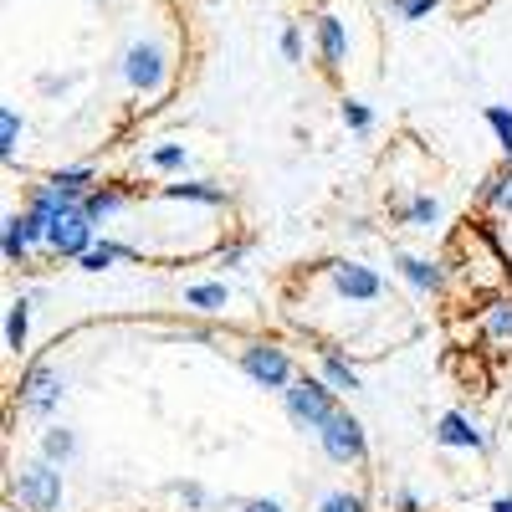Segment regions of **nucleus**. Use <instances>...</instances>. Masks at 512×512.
<instances>
[{"label":"nucleus","mask_w":512,"mask_h":512,"mask_svg":"<svg viewBox=\"0 0 512 512\" xmlns=\"http://www.w3.org/2000/svg\"><path fill=\"white\" fill-rule=\"evenodd\" d=\"M11 512H374V451L292 338L195 313L57 328L6 395Z\"/></svg>","instance_id":"nucleus-1"},{"label":"nucleus","mask_w":512,"mask_h":512,"mask_svg":"<svg viewBox=\"0 0 512 512\" xmlns=\"http://www.w3.org/2000/svg\"><path fill=\"white\" fill-rule=\"evenodd\" d=\"M190 72L175 0H6L0 154L62 180L159 118Z\"/></svg>","instance_id":"nucleus-2"}]
</instances>
